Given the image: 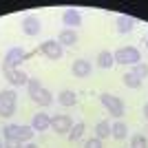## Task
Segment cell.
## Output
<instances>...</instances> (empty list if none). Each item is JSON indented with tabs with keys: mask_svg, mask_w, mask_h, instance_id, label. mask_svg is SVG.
Returning a JSON list of instances; mask_svg holds the SVG:
<instances>
[{
	"mask_svg": "<svg viewBox=\"0 0 148 148\" xmlns=\"http://www.w3.org/2000/svg\"><path fill=\"white\" fill-rule=\"evenodd\" d=\"M133 73H135L139 80H146V77H148V64H146V62L135 64V66H133Z\"/></svg>",
	"mask_w": 148,
	"mask_h": 148,
	"instance_id": "obj_23",
	"label": "cell"
},
{
	"mask_svg": "<svg viewBox=\"0 0 148 148\" xmlns=\"http://www.w3.org/2000/svg\"><path fill=\"white\" fill-rule=\"evenodd\" d=\"M99 102H102V106L108 111V115H113V117H117V119L124 115V104H122V99H119L117 95L102 93V95H99Z\"/></svg>",
	"mask_w": 148,
	"mask_h": 148,
	"instance_id": "obj_3",
	"label": "cell"
},
{
	"mask_svg": "<svg viewBox=\"0 0 148 148\" xmlns=\"http://www.w3.org/2000/svg\"><path fill=\"white\" fill-rule=\"evenodd\" d=\"M2 133H5V142L16 139V135H18V124H7L5 128H2Z\"/></svg>",
	"mask_w": 148,
	"mask_h": 148,
	"instance_id": "obj_24",
	"label": "cell"
},
{
	"mask_svg": "<svg viewBox=\"0 0 148 148\" xmlns=\"http://www.w3.org/2000/svg\"><path fill=\"white\" fill-rule=\"evenodd\" d=\"M111 137H115V139H126V137H128V126L117 119V122L111 126Z\"/></svg>",
	"mask_w": 148,
	"mask_h": 148,
	"instance_id": "obj_17",
	"label": "cell"
},
{
	"mask_svg": "<svg viewBox=\"0 0 148 148\" xmlns=\"http://www.w3.org/2000/svg\"><path fill=\"white\" fill-rule=\"evenodd\" d=\"M84 130H86V124L84 122H75L73 126H71V130H69V142L71 144H75L77 139H82V135H84Z\"/></svg>",
	"mask_w": 148,
	"mask_h": 148,
	"instance_id": "obj_14",
	"label": "cell"
},
{
	"mask_svg": "<svg viewBox=\"0 0 148 148\" xmlns=\"http://www.w3.org/2000/svg\"><path fill=\"white\" fill-rule=\"evenodd\" d=\"M58 104H62V106H75V104H77V95H75V91H69V88L60 91V95H58Z\"/></svg>",
	"mask_w": 148,
	"mask_h": 148,
	"instance_id": "obj_12",
	"label": "cell"
},
{
	"mask_svg": "<svg viewBox=\"0 0 148 148\" xmlns=\"http://www.w3.org/2000/svg\"><path fill=\"white\" fill-rule=\"evenodd\" d=\"M5 148H25V144H20L18 139H9V142H5Z\"/></svg>",
	"mask_w": 148,
	"mask_h": 148,
	"instance_id": "obj_28",
	"label": "cell"
},
{
	"mask_svg": "<svg viewBox=\"0 0 148 148\" xmlns=\"http://www.w3.org/2000/svg\"><path fill=\"white\" fill-rule=\"evenodd\" d=\"M25 148H40V146H36V144H31V142H29V144H25Z\"/></svg>",
	"mask_w": 148,
	"mask_h": 148,
	"instance_id": "obj_29",
	"label": "cell"
},
{
	"mask_svg": "<svg viewBox=\"0 0 148 148\" xmlns=\"http://www.w3.org/2000/svg\"><path fill=\"white\" fill-rule=\"evenodd\" d=\"M115 25H117V31H119V33H130V31L135 29V20L128 18V16H119Z\"/></svg>",
	"mask_w": 148,
	"mask_h": 148,
	"instance_id": "obj_18",
	"label": "cell"
},
{
	"mask_svg": "<svg viewBox=\"0 0 148 148\" xmlns=\"http://www.w3.org/2000/svg\"><path fill=\"white\" fill-rule=\"evenodd\" d=\"M144 42H146V47H148V33H146V36H144Z\"/></svg>",
	"mask_w": 148,
	"mask_h": 148,
	"instance_id": "obj_31",
	"label": "cell"
},
{
	"mask_svg": "<svg viewBox=\"0 0 148 148\" xmlns=\"http://www.w3.org/2000/svg\"><path fill=\"white\" fill-rule=\"evenodd\" d=\"M144 117H146V119H148V104H146V106H144Z\"/></svg>",
	"mask_w": 148,
	"mask_h": 148,
	"instance_id": "obj_30",
	"label": "cell"
},
{
	"mask_svg": "<svg viewBox=\"0 0 148 148\" xmlns=\"http://www.w3.org/2000/svg\"><path fill=\"white\" fill-rule=\"evenodd\" d=\"M33 102H38V104L40 106H51L53 104V95H51V91L49 88H40V91L36 93V95H33Z\"/></svg>",
	"mask_w": 148,
	"mask_h": 148,
	"instance_id": "obj_15",
	"label": "cell"
},
{
	"mask_svg": "<svg viewBox=\"0 0 148 148\" xmlns=\"http://www.w3.org/2000/svg\"><path fill=\"white\" fill-rule=\"evenodd\" d=\"M33 135H36V130L31 128V124L29 126H25V124L20 126L18 124V135H16V139H18L20 144H29L31 139H33Z\"/></svg>",
	"mask_w": 148,
	"mask_h": 148,
	"instance_id": "obj_13",
	"label": "cell"
},
{
	"mask_svg": "<svg viewBox=\"0 0 148 148\" xmlns=\"http://www.w3.org/2000/svg\"><path fill=\"white\" fill-rule=\"evenodd\" d=\"M58 42H60L62 47H75V44H77V31H73V29H62L60 36H58Z\"/></svg>",
	"mask_w": 148,
	"mask_h": 148,
	"instance_id": "obj_10",
	"label": "cell"
},
{
	"mask_svg": "<svg viewBox=\"0 0 148 148\" xmlns=\"http://www.w3.org/2000/svg\"><path fill=\"white\" fill-rule=\"evenodd\" d=\"M29 58V53H27L22 47H11V49L7 51L5 60H2V73H7V71H11V69H18L22 62Z\"/></svg>",
	"mask_w": 148,
	"mask_h": 148,
	"instance_id": "obj_1",
	"label": "cell"
},
{
	"mask_svg": "<svg viewBox=\"0 0 148 148\" xmlns=\"http://www.w3.org/2000/svg\"><path fill=\"white\" fill-rule=\"evenodd\" d=\"M16 102H18V95L13 88L0 91V106H16Z\"/></svg>",
	"mask_w": 148,
	"mask_h": 148,
	"instance_id": "obj_19",
	"label": "cell"
},
{
	"mask_svg": "<svg viewBox=\"0 0 148 148\" xmlns=\"http://www.w3.org/2000/svg\"><path fill=\"white\" fill-rule=\"evenodd\" d=\"M84 148H102V139H97V137L86 139V142H84Z\"/></svg>",
	"mask_w": 148,
	"mask_h": 148,
	"instance_id": "obj_27",
	"label": "cell"
},
{
	"mask_svg": "<svg viewBox=\"0 0 148 148\" xmlns=\"http://www.w3.org/2000/svg\"><path fill=\"white\" fill-rule=\"evenodd\" d=\"M0 148H5V144H2V139H0Z\"/></svg>",
	"mask_w": 148,
	"mask_h": 148,
	"instance_id": "obj_32",
	"label": "cell"
},
{
	"mask_svg": "<svg viewBox=\"0 0 148 148\" xmlns=\"http://www.w3.org/2000/svg\"><path fill=\"white\" fill-rule=\"evenodd\" d=\"M95 137H97V139L111 137V122H108V119H99V122L95 124Z\"/></svg>",
	"mask_w": 148,
	"mask_h": 148,
	"instance_id": "obj_16",
	"label": "cell"
},
{
	"mask_svg": "<svg viewBox=\"0 0 148 148\" xmlns=\"http://www.w3.org/2000/svg\"><path fill=\"white\" fill-rule=\"evenodd\" d=\"M71 71H73L75 77H86V75L91 73V62H86V60H75L73 66H71Z\"/></svg>",
	"mask_w": 148,
	"mask_h": 148,
	"instance_id": "obj_11",
	"label": "cell"
},
{
	"mask_svg": "<svg viewBox=\"0 0 148 148\" xmlns=\"http://www.w3.org/2000/svg\"><path fill=\"white\" fill-rule=\"evenodd\" d=\"M130 148H148V139L144 135H133L130 137Z\"/></svg>",
	"mask_w": 148,
	"mask_h": 148,
	"instance_id": "obj_25",
	"label": "cell"
},
{
	"mask_svg": "<svg viewBox=\"0 0 148 148\" xmlns=\"http://www.w3.org/2000/svg\"><path fill=\"white\" fill-rule=\"evenodd\" d=\"M40 80H38V77H29V82H27V93H29V97L33 99V95H36L38 91H40Z\"/></svg>",
	"mask_w": 148,
	"mask_h": 148,
	"instance_id": "obj_22",
	"label": "cell"
},
{
	"mask_svg": "<svg viewBox=\"0 0 148 148\" xmlns=\"http://www.w3.org/2000/svg\"><path fill=\"white\" fill-rule=\"evenodd\" d=\"M122 80H124V84H126L128 88H139V86H142V80H139V77H137L133 71H128V73L124 75Z\"/></svg>",
	"mask_w": 148,
	"mask_h": 148,
	"instance_id": "obj_21",
	"label": "cell"
},
{
	"mask_svg": "<svg viewBox=\"0 0 148 148\" xmlns=\"http://www.w3.org/2000/svg\"><path fill=\"white\" fill-rule=\"evenodd\" d=\"M31 128L36 130V133H42V130L51 128V115H47V113H36L33 119H31Z\"/></svg>",
	"mask_w": 148,
	"mask_h": 148,
	"instance_id": "obj_9",
	"label": "cell"
},
{
	"mask_svg": "<svg viewBox=\"0 0 148 148\" xmlns=\"http://www.w3.org/2000/svg\"><path fill=\"white\" fill-rule=\"evenodd\" d=\"M16 115V106H0V117H13Z\"/></svg>",
	"mask_w": 148,
	"mask_h": 148,
	"instance_id": "obj_26",
	"label": "cell"
},
{
	"mask_svg": "<svg viewBox=\"0 0 148 148\" xmlns=\"http://www.w3.org/2000/svg\"><path fill=\"white\" fill-rule=\"evenodd\" d=\"M113 58H115V64H133L135 66V64L142 62V53L135 47H122L113 53Z\"/></svg>",
	"mask_w": 148,
	"mask_h": 148,
	"instance_id": "obj_2",
	"label": "cell"
},
{
	"mask_svg": "<svg viewBox=\"0 0 148 148\" xmlns=\"http://www.w3.org/2000/svg\"><path fill=\"white\" fill-rule=\"evenodd\" d=\"M115 64V58H113L111 51H99L97 53V66L99 69H111Z\"/></svg>",
	"mask_w": 148,
	"mask_h": 148,
	"instance_id": "obj_20",
	"label": "cell"
},
{
	"mask_svg": "<svg viewBox=\"0 0 148 148\" xmlns=\"http://www.w3.org/2000/svg\"><path fill=\"white\" fill-rule=\"evenodd\" d=\"M5 77L9 80L11 86H27V82H29V75L25 71H20V69H11V71H7Z\"/></svg>",
	"mask_w": 148,
	"mask_h": 148,
	"instance_id": "obj_8",
	"label": "cell"
},
{
	"mask_svg": "<svg viewBox=\"0 0 148 148\" xmlns=\"http://www.w3.org/2000/svg\"><path fill=\"white\" fill-rule=\"evenodd\" d=\"M40 29H42V20L38 18V16H27L25 20H22V33L29 38L38 36L40 33Z\"/></svg>",
	"mask_w": 148,
	"mask_h": 148,
	"instance_id": "obj_5",
	"label": "cell"
},
{
	"mask_svg": "<svg viewBox=\"0 0 148 148\" xmlns=\"http://www.w3.org/2000/svg\"><path fill=\"white\" fill-rule=\"evenodd\" d=\"M71 126H73V122H71L69 115H53V117H51V128L56 130L58 135H64V133L69 135Z\"/></svg>",
	"mask_w": 148,
	"mask_h": 148,
	"instance_id": "obj_6",
	"label": "cell"
},
{
	"mask_svg": "<svg viewBox=\"0 0 148 148\" xmlns=\"http://www.w3.org/2000/svg\"><path fill=\"white\" fill-rule=\"evenodd\" d=\"M62 22H64V29H73L75 27L82 25V13L77 9H66V11L62 13Z\"/></svg>",
	"mask_w": 148,
	"mask_h": 148,
	"instance_id": "obj_7",
	"label": "cell"
},
{
	"mask_svg": "<svg viewBox=\"0 0 148 148\" xmlns=\"http://www.w3.org/2000/svg\"><path fill=\"white\" fill-rule=\"evenodd\" d=\"M38 51L44 53L49 60H60V58L64 56V47H62L58 40H47V42H42L38 47Z\"/></svg>",
	"mask_w": 148,
	"mask_h": 148,
	"instance_id": "obj_4",
	"label": "cell"
}]
</instances>
